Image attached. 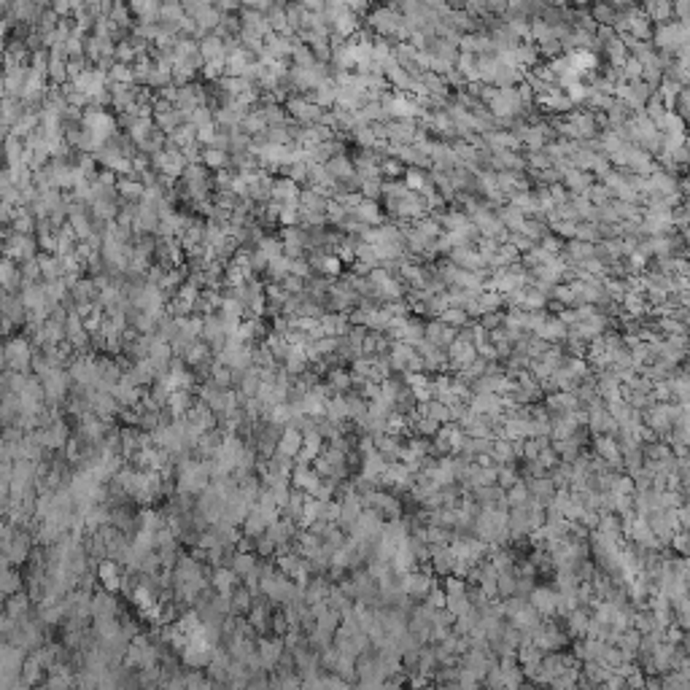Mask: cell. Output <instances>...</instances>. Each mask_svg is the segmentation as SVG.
I'll use <instances>...</instances> for the list:
<instances>
[{"label":"cell","mask_w":690,"mask_h":690,"mask_svg":"<svg viewBox=\"0 0 690 690\" xmlns=\"http://www.w3.org/2000/svg\"><path fill=\"white\" fill-rule=\"evenodd\" d=\"M70 375H67V370L63 367H54L52 373H46V375L41 377V386H43V397H46V402H52L54 408L67 399V394H70Z\"/></svg>","instance_id":"6da1fadb"},{"label":"cell","mask_w":690,"mask_h":690,"mask_svg":"<svg viewBox=\"0 0 690 690\" xmlns=\"http://www.w3.org/2000/svg\"><path fill=\"white\" fill-rule=\"evenodd\" d=\"M32 364V345L22 337L6 343V367L11 373H28Z\"/></svg>","instance_id":"7a4b0ae2"},{"label":"cell","mask_w":690,"mask_h":690,"mask_svg":"<svg viewBox=\"0 0 690 690\" xmlns=\"http://www.w3.org/2000/svg\"><path fill=\"white\" fill-rule=\"evenodd\" d=\"M283 639L281 636H264V634H259V639H256V653H259V666L270 674L273 669H275V663L281 660L283 656Z\"/></svg>","instance_id":"3957f363"},{"label":"cell","mask_w":690,"mask_h":690,"mask_svg":"<svg viewBox=\"0 0 690 690\" xmlns=\"http://www.w3.org/2000/svg\"><path fill=\"white\" fill-rule=\"evenodd\" d=\"M0 553H6V558H8V564H25L28 558H30V534L19 532L11 536V539H6V542H0Z\"/></svg>","instance_id":"277c9868"},{"label":"cell","mask_w":690,"mask_h":690,"mask_svg":"<svg viewBox=\"0 0 690 690\" xmlns=\"http://www.w3.org/2000/svg\"><path fill=\"white\" fill-rule=\"evenodd\" d=\"M529 604H532L534 609L542 615V618H550V615H556V601H558V591L553 588V585H534L532 591H529Z\"/></svg>","instance_id":"5b68a950"},{"label":"cell","mask_w":690,"mask_h":690,"mask_svg":"<svg viewBox=\"0 0 690 690\" xmlns=\"http://www.w3.org/2000/svg\"><path fill=\"white\" fill-rule=\"evenodd\" d=\"M97 580H100V585L105 588V591H111V594H116L119 588H122V566L116 558H103V561H97Z\"/></svg>","instance_id":"8992f818"},{"label":"cell","mask_w":690,"mask_h":690,"mask_svg":"<svg viewBox=\"0 0 690 690\" xmlns=\"http://www.w3.org/2000/svg\"><path fill=\"white\" fill-rule=\"evenodd\" d=\"M211 585H213V591H216V594L229 596V594L235 591V585H240V577L235 574V569H232L229 564L213 566V572H211Z\"/></svg>","instance_id":"52a82bcc"},{"label":"cell","mask_w":690,"mask_h":690,"mask_svg":"<svg viewBox=\"0 0 690 690\" xmlns=\"http://www.w3.org/2000/svg\"><path fill=\"white\" fill-rule=\"evenodd\" d=\"M90 607H92V618H119V601L105 588L92 594Z\"/></svg>","instance_id":"ba28073f"},{"label":"cell","mask_w":690,"mask_h":690,"mask_svg":"<svg viewBox=\"0 0 690 690\" xmlns=\"http://www.w3.org/2000/svg\"><path fill=\"white\" fill-rule=\"evenodd\" d=\"M300 448H302V432H300L297 426L286 424V426L281 429V437H278V442H275V453H283V456L294 459Z\"/></svg>","instance_id":"9c48e42d"},{"label":"cell","mask_w":690,"mask_h":690,"mask_svg":"<svg viewBox=\"0 0 690 690\" xmlns=\"http://www.w3.org/2000/svg\"><path fill=\"white\" fill-rule=\"evenodd\" d=\"M191 405H194L191 388H173V391L167 394V402H165V408H167V412H170L173 418H184Z\"/></svg>","instance_id":"30bf717a"},{"label":"cell","mask_w":690,"mask_h":690,"mask_svg":"<svg viewBox=\"0 0 690 690\" xmlns=\"http://www.w3.org/2000/svg\"><path fill=\"white\" fill-rule=\"evenodd\" d=\"M318 480H321V477L313 472V467H302V464H294V467H291V474H289V483H291L294 488L308 491V494H313Z\"/></svg>","instance_id":"8fae6325"},{"label":"cell","mask_w":690,"mask_h":690,"mask_svg":"<svg viewBox=\"0 0 690 690\" xmlns=\"http://www.w3.org/2000/svg\"><path fill=\"white\" fill-rule=\"evenodd\" d=\"M532 335H539L542 340H547V343H564V337H566V324H561V318L556 313H550L547 318H545V324L536 329V332H532Z\"/></svg>","instance_id":"7c38bea8"},{"label":"cell","mask_w":690,"mask_h":690,"mask_svg":"<svg viewBox=\"0 0 690 690\" xmlns=\"http://www.w3.org/2000/svg\"><path fill=\"white\" fill-rule=\"evenodd\" d=\"M213 647H194V645H184L181 650V660L187 669H205L211 663Z\"/></svg>","instance_id":"4fadbf2b"},{"label":"cell","mask_w":690,"mask_h":690,"mask_svg":"<svg viewBox=\"0 0 690 690\" xmlns=\"http://www.w3.org/2000/svg\"><path fill=\"white\" fill-rule=\"evenodd\" d=\"M94 367H97V380H103L105 386H114V383H119L122 380V373H125V367L119 364V359H97L94 362Z\"/></svg>","instance_id":"5bb4252c"},{"label":"cell","mask_w":690,"mask_h":690,"mask_svg":"<svg viewBox=\"0 0 690 690\" xmlns=\"http://www.w3.org/2000/svg\"><path fill=\"white\" fill-rule=\"evenodd\" d=\"M326 383L332 386L335 394H348V391L353 388V375H351V370H348L345 364H337V367H329Z\"/></svg>","instance_id":"9a60e30c"},{"label":"cell","mask_w":690,"mask_h":690,"mask_svg":"<svg viewBox=\"0 0 690 690\" xmlns=\"http://www.w3.org/2000/svg\"><path fill=\"white\" fill-rule=\"evenodd\" d=\"M108 391L114 394V399H116L122 408H135V405L140 402V394H143V388H138V386H127L125 380L114 383Z\"/></svg>","instance_id":"2e32d148"},{"label":"cell","mask_w":690,"mask_h":690,"mask_svg":"<svg viewBox=\"0 0 690 690\" xmlns=\"http://www.w3.org/2000/svg\"><path fill=\"white\" fill-rule=\"evenodd\" d=\"M30 594H22V591H17V594H8L6 596V615L8 618H14V620H19V618H25V615H30Z\"/></svg>","instance_id":"e0dca14e"},{"label":"cell","mask_w":690,"mask_h":690,"mask_svg":"<svg viewBox=\"0 0 690 690\" xmlns=\"http://www.w3.org/2000/svg\"><path fill=\"white\" fill-rule=\"evenodd\" d=\"M213 356V351H211V345L205 343V340H194V343L187 348V353H184V364L187 367H197V364H205V362H213L211 359Z\"/></svg>","instance_id":"ac0fdd59"},{"label":"cell","mask_w":690,"mask_h":690,"mask_svg":"<svg viewBox=\"0 0 690 690\" xmlns=\"http://www.w3.org/2000/svg\"><path fill=\"white\" fill-rule=\"evenodd\" d=\"M253 604V594L246 585H235V591L229 594V615H246Z\"/></svg>","instance_id":"d6986e66"},{"label":"cell","mask_w":690,"mask_h":690,"mask_svg":"<svg viewBox=\"0 0 690 690\" xmlns=\"http://www.w3.org/2000/svg\"><path fill=\"white\" fill-rule=\"evenodd\" d=\"M94 634L100 642H108V639H116L122 636V623L119 618H94Z\"/></svg>","instance_id":"ffe728a7"},{"label":"cell","mask_w":690,"mask_h":690,"mask_svg":"<svg viewBox=\"0 0 690 690\" xmlns=\"http://www.w3.org/2000/svg\"><path fill=\"white\" fill-rule=\"evenodd\" d=\"M19 677H22V685H38V682H43V666H41V660L35 658V656L22 660Z\"/></svg>","instance_id":"44dd1931"},{"label":"cell","mask_w":690,"mask_h":690,"mask_svg":"<svg viewBox=\"0 0 690 690\" xmlns=\"http://www.w3.org/2000/svg\"><path fill=\"white\" fill-rule=\"evenodd\" d=\"M19 394H14V391H8V394H3L0 397V424H14L17 421V415H19Z\"/></svg>","instance_id":"7402d4cb"},{"label":"cell","mask_w":690,"mask_h":690,"mask_svg":"<svg viewBox=\"0 0 690 690\" xmlns=\"http://www.w3.org/2000/svg\"><path fill=\"white\" fill-rule=\"evenodd\" d=\"M256 564H259V556L256 553H243V550H235L232 558H229V566L235 569L238 577H246L249 572L256 569Z\"/></svg>","instance_id":"603a6c76"},{"label":"cell","mask_w":690,"mask_h":690,"mask_svg":"<svg viewBox=\"0 0 690 690\" xmlns=\"http://www.w3.org/2000/svg\"><path fill=\"white\" fill-rule=\"evenodd\" d=\"M332 671H335L337 677H343L348 685H356V658H353V656L337 653V658H335V666H332Z\"/></svg>","instance_id":"cb8c5ba5"},{"label":"cell","mask_w":690,"mask_h":690,"mask_svg":"<svg viewBox=\"0 0 690 690\" xmlns=\"http://www.w3.org/2000/svg\"><path fill=\"white\" fill-rule=\"evenodd\" d=\"M491 459L496 461V464H510V461H515V453H512V439L507 437H494L491 442ZM521 464V461H518Z\"/></svg>","instance_id":"d4e9b609"},{"label":"cell","mask_w":690,"mask_h":690,"mask_svg":"<svg viewBox=\"0 0 690 690\" xmlns=\"http://www.w3.org/2000/svg\"><path fill=\"white\" fill-rule=\"evenodd\" d=\"M138 529H146V532H159V529H165V512L151 510V507H143V510L138 512Z\"/></svg>","instance_id":"484cf974"},{"label":"cell","mask_w":690,"mask_h":690,"mask_svg":"<svg viewBox=\"0 0 690 690\" xmlns=\"http://www.w3.org/2000/svg\"><path fill=\"white\" fill-rule=\"evenodd\" d=\"M642 456H645V461H663V459H669V456H674L671 453V448L663 442V439H650V442H642Z\"/></svg>","instance_id":"4316f807"},{"label":"cell","mask_w":690,"mask_h":690,"mask_svg":"<svg viewBox=\"0 0 690 690\" xmlns=\"http://www.w3.org/2000/svg\"><path fill=\"white\" fill-rule=\"evenodd\" d=\"M529 435V421L515 418V415H504L502 421V437L507 439H521Z\"/></svg>","instance_id":"83f0119b"},{"label":"cell","mask_w":690,"mask_h":690,"mask_svg":"<svg viewBox=\"0 0 690 690\" xmlns=\"http://www.w3.org/2000/svg\"><path fill=\"white\" fill-rule=\"evenodd\" d=\"M240 529H243V534H249V536H259V534L267 532V521H264V515H262L256 507H251L249 515L243 518Z\"/></svg>","instance_id":"f1b7e54d"},{"label":"cell","mask_w":690,"mask_h":690,"mask_svg":"<svg viewBox=\"0 0 690 690\" xmlns=\"http://www.w3.org/2000/svg\"><path fill=\"white\" fill-rule=\"evenodd\" d=\"M424 536H426V545H429V547H445V545H450V539H453V529H445V526H426V529H424Z\"/></svg>","instance_id":"f546056e"},{"label":"cell","mask_w":690,"mask_h":690,"mask_svg":"<svg viewBox=\"0 0 690 690\" xmlns=\"http://www.w3.org/2000/svg\"><path fill=\"white\" fill-rule=\"evenodd\" d=\"M598 532L609 534L615 539H623V532H620V515L618 512H598Z\"/></svg>","instance_id":"4dcf8cb0"},{"label":"cell","mask_w":690,"mask_h":690,"mask_svg":"<svg viewBox=\"0 0 690 690\" xmlns=\"http://www.w3.org/2000/svg\"><path fill=\"white\" fill-rule=\"evenodd\" d=\"M504 499H507V507H518V504L529 502V488H526V480L521 477L518 483H512L510 488H504Z\"/></svg>","instance_id":"1f68e13d"},{"label":"cell","mask_w":690,"mask_h":690,"mask_svg":"<svg viewBox=\"0 0 690 690\" xmlns=\"http://www.w3.org/2000/svg\"><path fill=\"white\" fill-rule=\"evenodd\" d=\"M442 324H448V326H456V329H461V326H467L472 318L467 315L464 308H445L442 313L437 315Z\"/></svg>","instance_id":"d6a6232c"},{"label":"cell","mask_w":690,"mask_h":690,"mask_svg":"<svg viewBox=\"0 0 690 690\" xmlns=\"http://www.w3.org/2000/svg\"><path fill=\"white\" fill-rule=\"evenodd\" d=\"M0 591L8 596V594H17V591H22V577L14 572V569H8V566H3L0 569Z\"/></svg>","instance_id":"836d02e7"},{"label":"cell","mask_w":690,"mask_h":690,"mask_svg":"<svg viewBox=\"0 0 690 690\" xmlns=\"http://www.w3.org/2000/svg\"><path fill=\"white\" fill-rule=\"evenodd\" d=\"M275 566H278V572L283 574H294L300 566H302V556L297 553V550H289V553H281V556H275Z\"/></svg>","instance_id":"e575fe53"},{"label":"cell","mask_w":690,"mask_h":690,"mask_svg":"<svg viewBox=\"0 0 690 690\" xmlns=\"http://www.w3.org/2000/svg\"><path fill=\"white\" fill-rule=\"evenodd\" d=\"M294 405V402H291ZM300 405V410L305 412V415H311V418H324V399H318L315 394H311V391H305V397L297 402Z\"/></svg>","instance_id":"d590c367"},{"label":"cell","mask_w":690,"mask_h":690,"mask_svg":"<svg viewBox=\"0 0 690 690\" xmlns=\"http://www.w3.org/2000/svg\"><path fill=\"white\" fill-rule=\"evenodd\" d=\"M264 418H267L270 424H275V426H286V424L291 421V405H289V402H278V405L267 408Z\"/></svg>","instance_id":"8d00e7d4"},{"label":"cell","mask_w":690,"mask_h":690,"mask_svg":"<svg viewBox=\"0 0 690 690\" xmlns=\"http://www.w3.org/2000/svg\"><path fill=\"white\" fill-rule=\"evenodd\" d=\"M515 594V572L510 569V572H499L496 574V596L499 598H507Z\"/></svg>","instance_id":"74e56055"},{"label":"cell","mask_w":690,"mask_h":690,"mask_svg":"<svg viewBox=\"0 0 690 690\" xmlns=\"http://www.w3.org/2000/svg\"><path fill=\"white\" fill-rule=\"evenodd\" d=\"M313 626H315V628H321V631H329V634H335V631H337V626H340V612L329 607L326 612H321V615L315 618Z\"/></svg>","instance_id":"f35d334b"},{"label":"cell","mask_w":690,"mask_h":690,"mask_svg":"<svg viewBox=\"0 0 690 690\" xmlns=\"http://www.w3.org/2000/svg\"><path fill=\"white\" fill-rule=\"evenodd\" d=\"M253 553H256L259 558H273V556H275V542H273L267 534H259V536H256Z\"/></svg>","instance_id":"ab89813d"},{"label":"cell","mask_w":690,"mask_h":690,"mask_svg":"<svg viewBox=\"0 0 690 690\" xmlns=\"http://www.w3.org/2000/svg\"><path fill=\"white\" fill-rule=\"evenodd\" d=\"M534 461H539L545 470H550V467H556L561 459H558V453L553 450V445H545V448H539V453H536V459Z\"/></svg>","instance_id":"60d3db41"},{"label":"cell","mask_w":690,"mask_h":690,"mask_svg":"<svg viewBox=\"0 0 690 690\" xmlns=\"http://www.w3.org/2000/svg\"><path fill=\"white\" fill-rule=\"evenodd\" d=\"M669 550L677 553V556H688V532H685V529L674 532L671 542H669Z\"/></svg>","instance_id":"b9f144b4"},{"label":"cell","mask_w":690,"mask_h":690,"mask_svg":"<svg viewBox=\"0 0 690 690\" xmlns=\"http://www.w3.org/2000/svg\"><path fill=\"white\" fill-rule=\"evenodd\" d=\"M0 313H6V318L14 321V324H22V321H25V308H22L19 302H14V300L3 302V311H0Z\"/></svg>","instance_id":"7bdbcfd3"},{"label":"cell","mask_w":690,"mask_h":690,"mask_svg":"<svg viewBox=\"0 0 690 690\" xmlns=\"http://www.w3.org/2000/svg\"><path fill=\"white\" fill-rule=\"evenodd\" d=\"M424 604H429V607H435V609L445 607V591H442V585H432L429 594L424 596Z\"/></svg>","instance_id":"ee69618b"},{"label":"cell","mask_w":690,"mask_h":690,"mask_svg":"<svg viewBox=\"0 0 690 690\" xmlns=\"http://www.w3.org/2000/svg\"><path fill=\"white\" fill-rule=\"evenodd\" d=\"M502 318H504V313L494 311V313H483L477 321H480V326H483V329H488V332H491V329H499V326H502Z\"/></svg>","instance_id":"f6af8a7d"},{"label":"cell","mask_w":690,"mask_h":690,"mask_svg":"<svg viewBox=\"0 0 690 690\" xmlns=\"http://www.w3.org/2000/svg\"><path fill=\"white\" fill-rule=\"evenodd\" d=\"M289 628L291 626H289V620H286V615H283V612L281 615H273V618H270V631H273L275 636H283Z\"/></svg>","instance_id":"bcb514c9"},{"label":"cell","mask_w":690,"mask_h":690,"mask_svg":"<svg viewBox=\"0 0 690 690\" xmlns=\"http://www.w3.org/2000/svg\"><path fill=\"white\" fill-rule=\"evenodd\" d=\"M580 523L591 532V529H596L598 526V510H585L583 515H580Z\"/></svg>","instance_id":"7dc6e473"},{"label":"cell","mask_w":690,"mask_h":690,"mask_svg":"<svg viewBox=\"0 0 690 690\" xmlns=\"http://www.w3.org/2000/svg\"><path fill=\"white\" fill-rule=\"evenodd\" d=\"M205 159H208V165H221V162H224V154H221L219 149H211V151L205 154Z\"/></svg>","instance_id":"c3c4849f"},{"label":"cell","mask_w":690,"mask_h":690,"mask_svg":"<svg viewBox=\"0 0 690 690\" xmlns=\"http://www.w3.org/2000/svg\"><path fill=\"white\" fill-rule=\"evenodd\" d=\"M122 191H125L127 197H138V194H140V187H138V184H122Z\"/></svg>","instance_id":"681fc988"},{"label":"cell","mask_w":690,"mask_h":690,"mask_svg":"<svg viewBox=\"0 0 690 690\" xmlns=\"http://www.w3.org/2000/svg\"><path fill=\"white\" fill-rule=\"evenodd\" d=\"M3 364H6V345L0 343V367H3Z\"/></svg>","instance_id":"f907efd6"}]
</instances>
